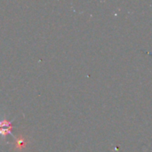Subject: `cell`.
I'll return each mask as SVG.
<instances>
[{
	"mask_svg": "<svg viewBox=\"0 0 152 152\" xmlns=\"http://www.w3.org/2000/svg\"><path fill=\"white\" fill-rule=\"evenodd\" d=\"M12 122L8 121L5 117L0 118V137L4 140L7 134H11L12 136Z\"/></svg>",
	"mask_w": 152,
	"mask_h": 152,
	"instance_id": "6da1fadb",
	"label": "cell"
}]
</instances>
